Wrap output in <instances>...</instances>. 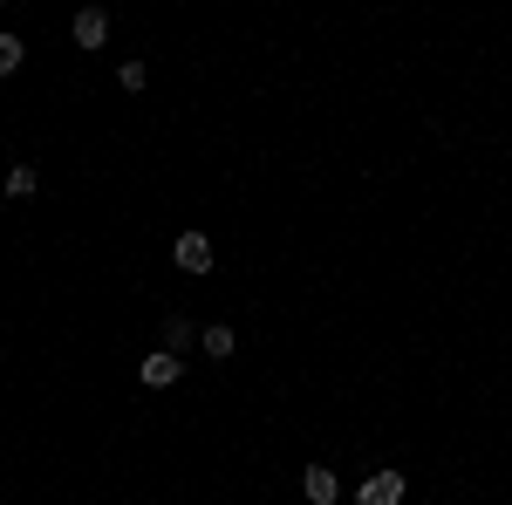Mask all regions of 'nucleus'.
<instances>
[{
	"mask_svg": "<svg viewBox=\"0 0 512 505\" xmlns=\"http://www.w3.org/2000/svg\"><path fill=\"white\" fill-rule=\"evenodd\" d=\"M355 505H403V471H369Z\"/></svg>",
	"mask_w": 512,
	"mask_h": 505,
	"instance_id": "f257e3e1",
	"label": "nucleus"
},
{
	"mask_svg": "<svg viewBox=\"0 0 512 505\" xmlns=\"http://www.w3.org/2000/svg\"><path fill=\"white\" fill-rule=\"evenodd\" d=\"M178 376H185V362H178V355H171V349L144 355V369H137V383H144V389H171V383H178Z\"/></svg>",
	"mask_w": 512,
	"mask_h": 505,
	"instance_id": "f03ea898",
	"label": "nucleus"
},
{
	"mask_svg": "<svg viewBox=\"0 0 512 505\" xmlns=\"http://www.w3.org/2000/svg\"><path fill=\"white\" fill-rule=\"evenodd\" d=\"M171 260H178L185 273H212V239H205V233H178Z\"/></svg>",
	"mask_w": 512,
	"mask_h": 505,
	"instance_id": "7ed1b4c3",
	"label": "nucleus"
},
{
	"mask_svg": "<svg viewBox=\"0 0 512 505\" xmlns=\"http://www.w3.org/2000/svg\"><path fill=\"white\" fill-rule=\"evenodd\" d=\"M301 492H308V505H335V499H342V485H335V471H328V465L301 471Z\"/></svg>",
	"mask_w": 512,
	"mask_h": 505,
	"instance_id": "20e7f679",
	"label": "nucleus"
},
{
	"mask_svg": "<svg viewBox=\"0 0 512 505\" xmlns=\"http://www.w3.org/2000/svg\"><path fill=\"white\" fill-rule=\"evenodd\" d=\"M110 41V14L103 7H82L76 14V48H103Z\"/></svg>",
	"mask_w": 512,
	"mask_h": 505,
	"instance_id": "39448f33",
	"label": "nucleus"
},
{
	"mask_svg": "<svg viewBox=\"0 0 512 505\" xmlns=\"http://www.w3.org/2000/svg\"><path fill=\"white\" fill-rule=\"evenodd\" d=\"M198 349L212 355V362H226V355L239 349V335H233V328H198Z\"/></svg>",
	"mask_w": 512,
	"mask_h": 505,
	"instance_id": "423d86ee",
	"label": "nucleus"
},
{
	"mask_svg": "<svg viewBox=\"0 0 512 505\" xmlns=\"http://www.w3.org/2000/svg\"><path fill=\"white\" fill-rule=\"evenodd\" d=\"M41 192V171L35 164H14V171H7V198H35Z\"/></svg>",
	"mask_w": 512,
	"mask_h": 505,
	"instance_id": "0eeeda50",
	"label": "nucleus"
},
{
	"mask_svg": "<svg viewBox=\"0 0 512 505\" xmlns=\"http://www.w3.org/2000/svg\"><path fill=\"white\" fill-rule=\"evenodd\" d=\"M192 335H198V328L185 321V314H171V321H164V349H171V355H185V342H192Z\"/></svg>",
	"mask_w": 512,
	"mask_h": 505,
	"instance_id": "6e6552de",
	"label": "nucleus"
},
{
	"mask_svg": "<svg viewBox=\"0 0 512 505\" xmlns=\"http://www.w3.org/2000/svg\"><path fill=\"white\" fill-rule=\"evenodd\" d=\"M28 62V48H21V35H0V76H14Z\"/></svg>",
	"mask_w": 512,
	"mask_h": 505,
	"instance_id": "1a4fd4ad",
	"label": "nucleus"
},
{
	"mask_svg": "<svg viewBox=\"0 0 512 505\" xmlns=\"http://www.w3.org/2000/svg\"><path fill=\"white\" fill-rule=\"evenodd\" d=\"M117 82H123V89H130V96H137V89L151 82V69H144V62H123V69H117Z\"/></svg>",
	"mask_w": 512,
	"mask_h": 505,
	"instance_id": "9d476101",
	"label": "nucleus"
},
{
	"mask_svg": "<svg viewBox=\"0 0 512 505\" xmlns=\"http://www.w3.org/2000/svg\"><path fill=\"white\" fill-rule=\"evenodd\" d=\"M0 185H7V164H0Z\"/></svg>",
	"mask_w": 512,
	"mask_h": 505,
	"instance_id": "9b49d317",
	"label": "nucleus"
}]
</instances>
